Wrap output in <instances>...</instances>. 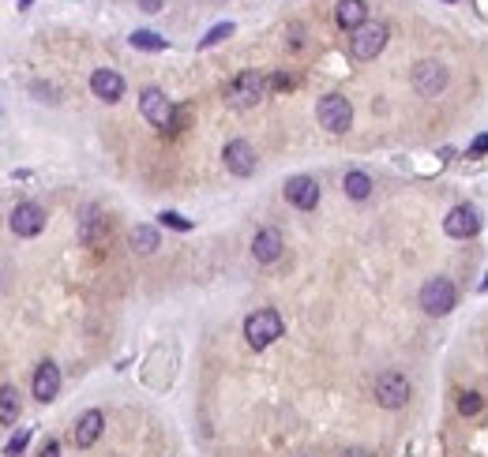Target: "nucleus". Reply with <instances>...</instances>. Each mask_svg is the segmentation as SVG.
Listing matches in <instances>:
<instances>
[{"mask_svg":"<svg viewBox=\"0 0 488 457\" xmlns=\"http://www.w3.org/2000/svg\"><path fill=\"white\" fill-rule=\"evenodd\" d=\"M282 315L275 308H259L256 315H248L244 319V337H248V345L252 349H267V345H275L278 337H282Z\"/></svg>","mask_w":488,"mask_h":457,"instance_id":"1","label":"nucleus"},{"mask_svg":"<svg viewBox=\"0 0 488 457\" xmlns=\"http://www.w3.org/2000/svg\"><path fill=\"white\" fill-rule=\"evenodd\" d=\"M267 90H270V86H267V75H259V71H241L230 86H225V105H233V109H252V105L263 102Z\"/></svg>","mask_w":488,"mask_h":457,"instance_id":"2","label":"nucleus"},{"mask_svg":"<svg viewBox=\"0 0 488 457\" xmlns=\"http://www.w3.org/2000/svg\"><path fill=\"white\" fill-rule=\"evenodd\" d=\"M316 116H319V124L327 128V132H334V135L350 132V124H353V109H350V102H345L342 94H327V97H319Z\"/></svg>","mask_w":488,"mask_h":457,"instance_id":"3","label":"nucleus"},{"mask_svg":"<svg viewBox=\"0 0 488 457\" xmlns=\"http://www.w3.org/2000/svg\"><path fill=\"white\" fill-rule=\"evenodd\" d=\"M387 46V27L383 23H361L350 38V53L357 60H376Z\"/></svg>","mask_w":488,"mask_h":457,"instance_id":"4","label":"nucleus"},{"mask_svg":"<svg viewBox=\"0 0 488 457\" xmlns=\"http://www.w3.org/2000/svg\"><path fill=\"white\" fill-rule=\"evenodd\" d=\"M139 113L147 116L150 124L158 128V132H173V121H177V109H173V102L161 90H143V97H139Z\"/></svg>","mask_w":488,"mask_h":457,"instance_id":"5","label":"nucleus"},{"mask_svg":"<svg viewBox=\"0 0 488 457\" xmlns=\"http://www.w3.org/2000/svg\"><path fill=\"white\" fill-rule=\"evenodd\" d=\"M454 300H459V292H454L451 278H428L425 289H421V308L428 315H447L454 308Z\"/></svg>","mask_w":488,"mask_h":457,"instance_id":"6","label":"nucleus"},{"mask_svg":"<svg viewBox=\"0 0 488 457\" xmlns=\"http://www.w3.org/2000/svg\"><path fill=\"white\" fill-rule=\"evenodd\" d=\"M409 394H414V386H409V378L406 375H398V371H383L376 378V401L383 409H402Z\"/></svg>","mask_w":488,"mask_h":457,"instance_id":"7","label":"nucleus"},{"mask_svg":"<svg viewBox=\"0 0 488 457\" xmlns=\"http://www.w3.org/2000/svg\"><path fill=\"white\" fill-rule=\"evenodd\" d=\"M222 158H225V169H230L233 177H252V172H256V146L248 143V139H233V143H225Z\"/></svg>","mask_w":488,"mask_h":457,"instance_id":"8","label":"nucleus"},{"mask_svg":"<svg viewBox=\"0 0 488 457\" xmlns=\"http://www.w3.org/2000/svg\"><path fill=\"white\" fill-rule=\"evenodd\" d=\"M414 86L425 97H436L443 86H447V68H443L440 60H421L417 71H414Z\"/></svg>","mask_w":488,"mask_h":457,"instance_id":"9","label":"nucleus"},{"mask_svg":"<svg viewBox=\"0 0 488 457\" xmlns=\"http://www.w3.org/2000/svg\"><path fill=\"white\" fill-rule=\"evenodd\" d=\"M46 228V210L38 203H19L12 210V233L15 236H38Z\"/></svg>","mask_w":488,"mask_h":457,"instance_id":"10","label":"nucleus"},{"mask_svg":"<svg viewBox=\"0 0 488 457\" xmlns=\"http://www.w3.org/2000/svg\"><path fill=\"white\" fill-rule=\"evenodd\" d=\"M443 228H447V236H454V240H470V236H477V228H481V217H477L473 206H454L447 214V221H443Z\"/></svg>","mask_w":488,"mask_h":457,"instance_id":"11","label":"nucleus"},{"mask_svg":"<svg viewBox=\"0 0 488 457\" xmlns=\"http://www.w3.org/2000/svg\"><path fill=\"white\" fill-rule=\"evenodd\" d=\"M79 240L86 247H102L105 240H110V217H105L98 206H91L83 217V225H79Z\"/></svg>","mask_w":488,"mask_h":457,"instance_id":"12","label":"nucleus"},{"mask_svg":"<svg viewBox=\"0 0 488 457\" xmlns=\"http://www.w3.org/2000/svg\"><path fill=\"white\" fill-rule=\"evenodd\" d=\"M91 90L94 97H102V102H121V94H124V79H121V71H113V68H98L91 75Z\"/></svg>","mask_w":488,"mask_h":457,"instance_id":"13","label":"nucleus"},{"mask_svg":"<svg viewBox=\"0 0 488 457\" xmlns=\"http://www.w3.org/2000/svg\"><path fill=\"white\" fill-rule=\"evenodd\" d=\"M286 199L297 206V210H312V206L319 203V180L312 177H293L286 184Z\"/></svg>","mask_w":488,"mask_h":457,"instance_id":"14","label":"nucleus"},{"mask_svg":"<svg viewBox=\"0 0 488 457\" xmlns=\"http://www.w3.org/2000/svg\"><path fill=\"white\" fill-rule=\"evenodd\" d=\"M102 428H105V416L98 409L83 412L79 423H75V431H72V442L79 446V450H86V446H94L98 439H102Z\"/></svg>","mask_w":488,"mask_h":457,"instance_id":"15","label":"nucleus"},{"mask_svg":"<svg viewBox=\"0 0 488 457\" xmlns=\"http://www.w3.org/2000/svg\"><path fill=\"white\" fill-rule=\"evenodd\" d=\"M60 394V367L46 360V364H38V371H34V397L38 401H53Z\"/></svg>","mask_w":488,"mask_h":457,"instance_id":"16","label":"nucleus"},{"mask_svg":"<svg viewBox=\"0 0 488 457\" xmlns=\"http://www.w3.org/2000/svg\"><path fill=\"white\" fill-rule=\"evenodd\" d=\"M282 233L278 228H259L256 233V240H252V255L259 259V263H275V259L282 255Z\"/></svg>","mask_w":488,"mask_h":457,"instance_id":"17","label":"nucleus"},{"mask_svg":"<svg viewBox=\"0 0 488 457\" xmlns=\"http://www.w3.org/2000/svg\"><path fill=\"white\" fill-rule=\"evenodd\" d=\"M364 15H368L364 0H338V8H334V23H338L342 30H357L364 23Z\"/></svg>","mask_w":488,"mask_h":457,"instance_id":"18","label":"nucleus"},{"mask_svg":"<svg viewBox=\"0 0 488 457\" xmlns=\"http://www.w3.org/2000/svg\"><path fill=\"white\" fill-rule=\"evenodd\" d=\"M128 244H132L136 255H150L158 247V228L154 225H136L132 236H128Z\"/></svg>","mask_w":488,"mask_h":457,"instance_id":"19","label":"nucleus"},{"mask_svg":"<svg viewBox=\"0 0 488 457\" xmlns=\"http://www.w3.org/2000/svg\"><path fill=\"white\" fill-rule=\"evenodd\" d=\"M342 188H345V195H350V199H368V195H372V177H368V172H361V169H353V172H345Z\"/></svg>","mask_w":488,"mask_h":457,"instance_id":"20","label":"nucleus"},{"mask_svg":"<svg viewBox=\"0 0 488 457\" xmlns=\"http://www.w3.org/2000/svg\"><path fill=\"white\" fill-rule=\"evenodd\" d=\"M15 420H19V390L0 386V423H15Z\"/></svg>","mask_w":488,"mask_h":457,"instance_id":"21","label":"nucleus"},{"mask_svg":"<svg viewBox=\"0 0 488 457\" xmlns=\"http://www.w3.org/2000/svg\"><path fill=\"white\" fill-rule=\"evenodd\" d=\"M132 46H136V49H147V53H161V49L169 46V41L161 38V34H154V30H136V34H132Z\"/></svg>","mask_w":488,"mask_h":457,"instance_id":"22","label":"nucleus"},{"mask_svg":"<svg viewBox=\"0 0 488 457\" xmlns=\"http://www.w3.org/2000/svg\"><path fill=\"white\" fill-rule=\"evenodd\" d=\"M459 412H462V416H477V412H481V394L462 390V394H459Z\"/></svg>","mask_w":488,"mask_h":457,"instance_id":"23","label":"nucleus"},{"mask_svg":"<svg viewBox=\"0 0 488 457\" xmlns=\"http://www.w3.org/2000/svg\"><path fill=\"white\" fill-rule=\"evenodd\" d=\"M230 34H233V23H218V27H214L207 38H199V49H207V46H218V41H222V38H230Z\"/></svg>","mask_w":488,"mask_h":457,"instance_id":"24","label":"nucleus"},{"mask_svg":"<svg viewBox=\"0 0 488 457\" xmlns=\"http://www.w3.org/2000/svg\"><path fill=\"white\" fill-rule=\"evenodd\" d=\"M27 442H30V431L23 428V431H19V435H15V439H12V442H8V446H4V453H8V457H19V453H23V450H27Z\"/></svg>","mask_w":488,"mask_h":457,"instance_id":"25","label":"nucleus"},{"mask_svg":"<svg viewBox=\"0 0 488 457\" xmlns=\"http://www.w3.org/2000/svg\"><path fill=\"white\" fill-rule=\"evenodd\" d=\"M158 217H161V225H169V228H180V233H188V228H192V221H188V217H180V214H173V210L158 214Z\"/></svg>","mask_w":488,"mask_h":457,"instance_id":"26","label":"nucleus"},{"mask_svg":"<svg viewBox=\"0 0 488 457\" xmlns=\"http://www.w3.org/2000/svg\"><path fill=\"white\" fill-rule=\"evenodd\" d=\"M267 86H275V90H289V86H293V75H275V79H267Z\"/></svg>","mask_w":488,"mask_h":457,"instance_id":"27","label":"nucleus"},{"mask_svg":"<svg viewBox=\"0 0 488 457\" xmlns=\"http://www.w3.org/2000/svg\"><path fill=\"white\" fill-rule=\"evenodd\" d=\"M41 457H60V442H57V439H49L46 446H41Z\"/></svg>","mask_w":488,"mask_h":457,"instance_id":"28","label":"nucleus"},{"mask_svg":"<svg viewBox=\"0 0 488 457\" xmlns=\"http://www.w3.org/2000/svg\"><path fill=\"white\" fill-rule=\"evenodd\" d=\"M470 154H473V158H484V135L473 139V150H470Z\"/></svg>","mask_w":488,"mask_h":457,"instance_id":"29","label":"nucleus"},{"mask_svg":"<svg viewBox=\"0 0 488 457\" xmlns=\"http://www.w3.org/2000/svg\"><path fill=\"white\" fill-rule=\"evenodd\" d=\"M139 8H143V12H158L161 0H139Z\"/></svg>","mask_w":488,"mask_h":457,"instance_id":"30","label":"nucleus"},{"mask_svg":"<svg viewBox=\"0 0 488 457\" xmlns=\"http://www.w3.org/2000/svg\"><path fill=\"white\" fill-rule=\"evenodd\" d=\"M345 457H364V453H345Z\"/></svg>","mask_w":488,"mask_h":457,"instance_id":"31","label":"nucleus"}]
</instances>
